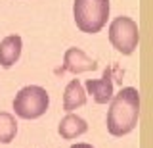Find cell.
<instances>
[{"mask_svg": "<svg viewBox=\"0 0 153 148\" xmlns=\"http://www.w3.org/2000/svg\"><path fill=\"white\" fill-rule=\"evenodd\" d=\"M109 42L113 44V48L117 52L130 56L138 48V42H140L138 23L128 16L115 17L111 25H109Z\"/></svg>", "mask_w": 153, "mask_h": 148, "instance_id": "obj_4", "label": "cell"}, {"mask_svg": "<svg viewBox=\"0 0 153 148\" xmlns=\"http://www.w3.org/2000/svg\"><path fill=\"white\" fill-rule=\"evenodd\" d=\"M86 131H88V123L80 116H75V113H67L59 121V127H57V133L65 140H73V138L84 135Z\"/></svg>", "mask_w": 153, "mask_h": 148, "instance_id": "obj_9", "label": "cell"}, {"mask_svg": "<svg viewBox=\"0 0 153 148\" xmlns=\"http://www.w3.org/2000/svg\"><path fill=\"white\" fill-rule=\"evenodd\" d=\"M113 68H105L102 79H86V94H92L96 104H107L113 100Z\"/></svg>", "mask_w": 153, "mask_h": 148, "instance_id": "obj_5", "label": "cell"}, {"mask_svg": "<svg viewBox=\"0 0 153 148\" xmlns=\"http://www.w3.org/2000/svg\"><path fill=\"white\" fill-rule=\"evenodd\" d=\"M109 0H75L73 2V17L82 33L96 35L105 27L109 17Z\"/></svg>", "mask_w": 153, "mask_h": 148, "instance_id": "obj_2", "label": "cell"}, {"mask_svg": "<svg viewBox=\"0 0 153 148\" xmlns=\"http://www.w3.org/2000/svg\"><path fill=\"white\" fill-rule=\"evenodd\" d=\"M21 48L23 42L19 35H8L6 39H2V42H0V65L4 69L12 68L21 56Z\"/></svg>", "mask_w": 153, "mask_h": 148, "instance_id": "obj_7", "label": "cell"}, {"mask_svg": "<svg viewBox=\"0 0 153 148\" xmlns=\"http://www.w3.org/2000/svg\"><path fill=\"white\" fill-rule=\"evenodd\" d=\"M48 106H50V94L46 92V89L38 87V85L23 87L13 98L16 116L21 119H36L44 116Z\"/></svg>", "mask_w": 153, "mask_h": 148, "instance_id": "obj_3", "label": "cell"}, {"mask_svg": "<svg viewBox=\"0 0 153 148\" xmlns=\"http://www.w3.org/2000/svg\"><path fill=\"white\" fill-rule=\"evenodd\" d=\"M98 69V62L88 58V56L84 54L80 48H76V46H71V48L65 50V56H63V65H61V69H57L56 73H84V71H94Z\"/></svg>", "mask_w": 153, "mask_h": 148, "instance_id": "obj_6", "label": "cell"}, {"mask_svg": "<svg viewBox=\"0 0 153 148\" xmlns=\"http://www.w3.org/2000/svg\"><path fill=\"white\" fill-rule=\"evenodd\" d=\"M71 148H94L92 144H86V142H76V144H73Z\"/></svg>", "mask_w": 153, "mask_h": 148, "instance_id": "obj_11", "label": "cell"}, {"mask_svg": "<svg viewBox=\"0 0 153 148\" xmlns=\"http://www.w3.org/2000/svg\"><path fill=\"white\" fill-rule=\"evenodd\" d=\"M17 135V121L12 113L8 112H0V142L8 144L12 142Z\"/></svg>", "mask_w": 153, "mask_h": 148, "instance_id": "obj_10", "label": "cell"}, {"mask_svg": "<svg viewBox=\"0 0 153 148\" xmlns=\"http://www.w3.org/2000/svg\"><path fill=\"white\" fill-rule=\"evenodd\" d=\"M140 119V92L124 87L113 96L107 110V131L113 137H124L134 131Z\"/></svg>", "mask_w": 153, "mask_h": 148, "instance_id": "obj_1", "label": "cell"}, {"mask_svg": "<svg viewBox=\"0 0 153 148\" xmlns=\"http://www.w3.org/2000/svg\"><path fill=\"white\" fill-rule=\"evenodd\" d=\"M86 104V89L80 85L79 79H71L63 90V110L71 113L76 108H82Z\"/></svg>", "mask_w": 153, "mask_h": 148, "instance_id": "obj_8", "label": "cell"}]
</instances>
